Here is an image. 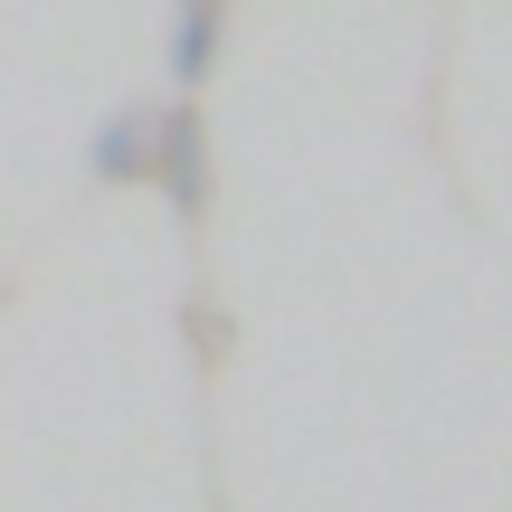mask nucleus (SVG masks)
<instances>
[{
	"mask_svg": "<svg viewBox=\"0 0 512 512\" xmlns=\"http://www.w3.org/2000/svg\"><path fill=\"white\" fill-rule=\"evenodd\" d=\"M162 181H171V200H181V209H200V124H190V114H171V124H162Z\"/></svg>",
	"mask_w": 512,
	"mask_h": 512,
	"instance_id": "nucleus-1",
	"label": "nucleus"
},
{
	"mask_svg": "<svg viewBox=\"0 0 512 512\" xmlns=\"http://www.w3.org/2000/svg\"><path fill=\"white\" fill-rule=\"evenodd\" d=\"M209 67V0H190V19H181V76H200Z\"/></svg>",
	"mask_w": 512,
	"mask_h": 512,
	"instance_id": "nucleus-2",
	"label": "nucleus"
}]
</instances>
